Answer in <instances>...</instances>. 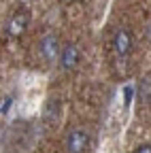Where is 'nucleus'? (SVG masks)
<instances>
[{
  "label": "nucleus",
  "instance_id": "nucleus-7",
  "mask_svg": "<svg viewBox=\"0 0 151 153\" xmlns=\"http://www.w3.org/2000/svg\"><path fill=\"white\" fill-rule=\"evenodd\" d=\"M134 153H151V143H145V145L136 147V149H134Z\"/></svg>",
  "mask_w": 151,
  "mask_h": 153
},
{
  "label": "nucleus",
  "instance_id": "nucleus-4",
  "mask_svg": "<svg viewBox=\"0 0 151 153\" xmlns=\"http://www.w3.org/2000/svg\"><path fill=\"white\" fill-rule=\"evenodd\" d=\"M79 60H81V49H79V45H74V43L64 45V49L60 51V66H62L64 70H72V68H77Z\"/></svg>",
  "mask_w": 151,
  "mask_h": 153
},
{
  "label": "nucleus",
  "instance_id": "nucleus-1",
  "mask_svg": "<svg viewBox=\"0 0 151 153\" xmlns=\"http://www.w3.org/2000/svg\"><path fill=\"white\" fill-rule=\"evenodd\" d=\"M89 149V134L83 128H74L66 136V151L68 153H85Z\"/></svg>",
  "mask_w": 151,
  "mask_h": 153
},
{
  "label": "nucleus",
  "instance_id": "nucleus-5",
  "mask_svg": "<svg viewBox=\"0 0 151 153\" xmlns=\"http://www.w3.org/2000/svg\"><path fill=\"white\" fill-rule=\"evenodd\" d=\"M132 32L126 30V28H119L115 32V36H113V47H115V53L119 57H126L130 51H132Z\"/></svg>",
  "mask_w": 151,
  "mask_h": 153
},
{
  "label": "nucleus",
  "instance_id": "nucleus-2",
  "mask_svg": "<svg viewBox=\"0 0 151 153\" xmlns=\"http://www.w3.org/2000/svg\"><path fill=\"white\" fill-rule=\"evenodd\" d=\"M39 51H41V57L45 62L58 60V57H60V38L55 36L53 32L43 34L41 36V43H39Z\"/></svg>",
  "mask_w": 151,
  "mask_h": 153
},
{
  "label": "nucleus",
  "instance_id": "nucleus-6",
  "mask_svg": "<svg viewBox=\"0 0 151 153\" xmlns=\"http://www.w3.org/2000/svg\"><path fill=\"white\" fill-rule=\"evenodd\" d=\"M138 94H141V100L151 104V72L145 74V79H141V85H138Z\"/></svg>",
  "mask_w": 151,
  "mask_h": 153
},
{
  "label": "nucleus",
  "instance_id": "nucleus-3",
  "mask_svg": "<svg viewBox=\"0 0 151 153\" xmlns=\"http://www.w3.org/2000/svg\"><path fill=\"white\" fill-rule=\"evenodd\" d=\"M28 24H30V13L28 11H17L11 19H9V24H7V34L17 38V36H22L26 30H28Z\"/></svg>",
  "mask_w": 151,
  "mask_h": 153
}]
</instances>
